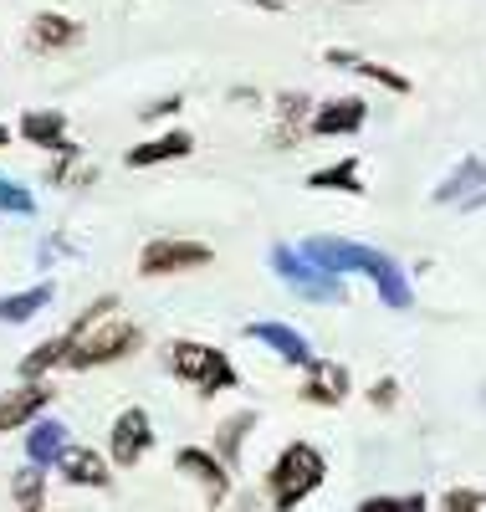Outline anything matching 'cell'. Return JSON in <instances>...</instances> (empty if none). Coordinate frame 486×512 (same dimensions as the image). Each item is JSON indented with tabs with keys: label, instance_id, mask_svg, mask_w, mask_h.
Returning a JSON list of instances; mask_svg holds the SVG:
<instances>
[{
	"label": "cell",
	"instance_id": "obj_10",
	"mask_svg": "<svg viewBox=\"0 0 486 512\" xmlns=\"http://www.w3.org/2000/svg\"><path fill=\"white\" fill-rule=\"evenodd\" d=\"M52 384L41 379V384H11V390H0V436L6 431H21V425H36L41 410L52 405Z\"/></svg>",
	"mask_w": 486,
	"mask_h": 512
},
{
	"label": "cell",
	"instance_id": "obj_36",
	"mask_svg": "<svg viewBox=\"0 0 486 512\" xmlns=\"http://www.w3.org/2000/svg\"><path fill=\"white\" fill-rule=\"evenodd\" d=\"M282 6H287V0H282Z\"/></svg>",
	"mask_w": 486,
	"mask_h": 512
},
{
	"label": "cell",
	"instance_id": "obj_2",
	"mask_svg": "<svg viewBox=\"0 0 486 512\" xmlns=\"http://www.w3.org/2000/svg\"><path fill=\"white\" fill-rule=\"evenodd\" d=\"M144 344V328L118 313V297H98L72 328H67V369H103L118 364Z\"/></svg>",
	"mask_w": 486,
	"mask_h": 512
},
{
	"label": "cell",
	"instance_id": "obj_7",
	"mask_svg": "<svg viewBox=\"0 0 486 512\" xmlns=\"http://www.w3.org/2000/svg\"><path fill=\"white\" fill-rule=\"evenodd\" d=\"M149 451H154V420H149V410L144 405L118 410L113 425H108V461L113 466H139Z\"/></svg>",
	"mask_w": 486,
	"mask_h": 512
},
{
	"label": "cell",
	"instance_id": "obj_18",
	"mask_svg": "<svg viewBox=\"0 0 486 512\" xmlns=\"http://www.w3.org/2000/svg\"><path fill=\"white\" fill-rule=\"evenodd\" d=\"M307 123H313V98H307V93H282V98H277L272 144H277V149H297V144L307 139Z\"/></svg>",
	"mask_w": 486,
	"mask_h": 512
},
{
	"label": "cell",
	"instance_id": "obj_1",
	"mask_svg": "<svg viewBox=\"0 0 486 512\" xmlns=\"http://www.w3.org/2000/svg\"><path fill=\"white\" fill-rule=\"evenodd\" d=\"M297 251H302L318 272H328V277H343V272L369 277V282H374V292H379V303H384V308H394V313L415 308L410 277H405V267L394 262L389 251H374V246H364V241H338V236H307Z\"/></svg>",
	"mask_w": 486,
	"mask_h": 512
},
{
	"label": "cell",
	"instance_id": "obj_26",
	"mask_svg": "<svg viewBox=\"0 0 486 512\" xmlns=\"http://www.w3.org/2000/svg\"><path fill=\"white\" fill-rule=\"evenodd\" d=\"M425 507H430V502H425L420 492H400V497L384 492V497H364V502H359V512H425Z\"/></svg>",
	"mask_w": 486,
	"mask_h": 512
},
{
	"label": "cell",
	"instance_id": "obj_5",
	"mask_svg": "<svg viewBox=\"0 0 486 512\" xmlns=\"http://www.w3.org/2000/svg\"><path fill=\"white\" fill-rule=\"evenodd\" d=\"M272 272H277L297 297H307V303H343V277L318 272L297 246H282V241L272 246Z\"/></svg>",
	"mask_w": 486,
	"mask_h": 512
},
{
	"label": "cell",
	"instance_id": "obj_17",
	"mask_svg": "<svg viewBox=\"0 0 486 512\" xmlns=\"http://www.w3.org/2000/svg\"><path fill=\"white\" fill-rule=\"evenodd\" d=\"M16 134L26 139V144H36V149H52V154H62L72 139H67V113L62 108H31V113H21V128Z\"/></svg>",
	"mask_w": 486,
	"mask_h": 512
},
{
	"label": "cell",
	"instance_id": "obj_15",
	"mask_svg": "<svg viewBox=\"0 0 486 512\" xmlns=\"http://www.w3.org/2000/svg\"><path fill=\"white\" fill-rule=\"evenodd\" d=\"M246 338H256V344H267L277 359H287V364H297V369H307L318 354H313V344L297 333V328H287V323H246Z\"/></svg>",
	"mask_w": 486,
	"mask_h": 512
},
{
	"label": "cell",
	"instance_id": "obj_21",
	"mask_svg": "<svg viewBox=\"0 0 486 512\" xmlns=\"http://www.w3.org/2000/svg\"><path fill=\"white\" fill-rule=\"evenodd\" d=\"M72 441H67V425L62 420H36L31 431H26V466H57L62 461V451H67Z\"/></svg>",
	"mask_w": 486,
	"mask_h": 512
},
{
	"label": "cell",
	"instance_id": "obj_8",
	"mask_svg": "<svg viewBox=\"0 0 486 512\" xmlns=\"http://www.w3.org/2000/svg\"><path fill=\"white\" fill-rule=\"evenodd\" d=\"M302 405H318V410H338L348 395H353V374H348V364H338V359H313L302 369Z\"/></svg>",
	"mask_w": 486,
	"mask_h": 512
},
{
	"label": "cell",
	"instance_id": "obj_23",
	"mask_svg": "<svg viewBox=\"0 0 486 512\" xmlns=\"http://www.w3.org/2000/svg\"><path fill=\"white\" fill-rule=\"evenodd\" d=\"M57 297V287L52 282H36V287H26V292H11V297H0V323H31L41 308H47Z\"/></svg>",
	"mask_w": 486,
	"mask_h": 512
},
{
	"label": "cell",
	"instance_id": "obj_30",
	"mask_svg": "<svg viewBox=\"0 0 486 512\" xmlns=\"http://www.w3.org/2000/svg\"><path fill=\"white\" fill-rule=\"evenodd\" d=\"M82 159V144H67L57 159H52V169H47V185H67L72 180V164Z\"/></svg>",
	"mask_w": 486,
	"mask_h": 512
},
{
	"label": "cell",
	"instance_id": "obj_35",
	"mask_svg": "<svg viewBox=\"0 0 486 512\" xmlns=\"http://www.w3.org/2000/svg\"><path fill=\"white\" fill-rule=\"evenodd\" d=\"M481 400H486V390H481Z\"/></svg>",
	"mask_w": 486,
	"mask_h": 512
},
{
	"label": "cell",
	"instance_id": "obj_24",
	"mask_svg": "<svg viewBox=\"0 0 486 512\" xmlns=\"http://www.w3.org/2000/svg\"><path fill=\"white\" fill-rule=\"evenodd\" d=\"M307 190H343V195H364V180H359V159H338V164H323L307 175Z\"/></svg>",
	"mask_w": 486,
	"mask_h": 512
},
{
	"label": "cell",
	"instance_id": "obj_20",
	"mask_svg": "<svg viewBox=\"0 0 486 512\" xmlns=\"http://www.w3.org/2000/svg\"><path fill=\"white\" fill-rule=\"evenodd\" d=\"M256 431V410H236L215 425V461L226 466V472H236L241 466V451H246V436Z\"/></svg>",
	"mask_w": 486,
	"mask_h": 512
},
{
	"label": "cell",
	"instance_id": "obj_13",
	"mask_svg": "<svg viewBox=\"0 0 486 512\" xmlns=\"http://www.w3.org/2000/svg\"><path fill=\"white\" fill-rule=\"evenodd\" d=\"M481 195H486V159H481V154H466L451 175L435 185L430 200H435V205H476Z\"/></svg>",
	"mask_w": 486,
	"mask_h": 512
},
{
	"label": "cell",
	"instance_id": "obj_31",
	"mask_svg": "<svg viewBox=\"0 0 486 512\" xmlns=\"http://www.w3.org/2000/svg\"><path fill=\"white\" fill-rule=\"evenodd\" d=\"M180 108H185V98H180V93H169V98H159V103H144V123L169 118V113H180Z\"/></svg>",
	"mask_w": 486,
	"mask_h": 512
},
{
	"label": "cell",
	"instance_id": "obj_32",
	"mask_svg": "<svg viewBox=\"0 0 486 512\" xmlns=\"http://www.w3.org/2000/svg\"><path fill=\"white\" fill-rule=\"evenodd\" d=\"M6 144H11V128H6V123H0V149H6Z\"/></svg>",
	"mask_w": 486,
	"mask_h": 512
},
{
	"label": "cell",
	"instance_id": "obj_34",
	"mask_svg": "<svg viewBox=\"0 0 486 512\" xmlns=\"http://www.w3.org/2000/svg\"><path fill=\"white\" fill-rule=\"evenodd\" d=\"M36 512H47V507H36Z\"/></svg>",
	"mask_w": 486,
	"mask_h": 512
},
{
	"label": "cell",
	"instance_id": "obj_33",
	"mask_svg": "<svg viewBox=\"0 0 486 512\" xmlns=\"http://www.w3.org/2000/svg\"><path fill=\"white\" fill-rule=\"evenodd\" d=\"M348 6H359V0H348Z\"/></svg>",
	"mask_w": 486,
	"mask_h": 512
},
{
	"label": "cell",
	"instance_id": "obj_28",
	"mask_svg": "<svg viewBox=\"0 0 486 512\" xmlns=\"http://www.w3.org/2000/svg\"><path fill=\"white\" fill-rule=\"evenodd\" d=\"M440 507H446V512H486V492H476V487H451L446 497H440Z\"/></svg>",
	"mask_w": 486,
	"mask_h": 512
},
{
	"label": "cell",
	"instance_id": "obj_16",
	"mask_svg": "<svg viewBox=\"0 0 486 512\" xmlns=\"http://www.w3.org/2000/svg\"><path fill=\"white\" fill-rule=\"evenodd\" d=\"M195 154V139H190V128H169V134L149 139V144H134L123 154L128 169H149V164H169V159H190Z\"/></svg>",
	"mask_w": 486,
	"mask_h": 512
},
{
	"label": "cell",
	"instance_id": "obj_14",
	"mask_svg": "<svg viewBox=\"0 0 486 512\" xmlns=\"http://www.w3.org/2000/svg\"><path fill=\"white\" fill-rule=\"evenodd\" d=\"M77 41H82V21H72L62 11H41L26 26V47L31 52H72Z\"/></svg>",
	"mask_w": 486,
	"mask_h": 512
},
{
	"label": "cell",
	"instance_id": "obj_9",
	"mask_svg": "<svg viewBox=\"0 0 486 512\" xmlns=\"http://www.w3.org/2000/svg\"><path fill=\"white\" fill-rule=\"evenodd\" d=\"M174 472H185V477L205 492L210 507H220V502L231 497V472H226V466L215 461V451H205V446H180V451H174Z\"/></svg>",
	"mask_w": 486,
	"mask_h": 512
},
{
	"label": "cell",
	"instance_id": "obj_22",
	"mask_svg": "<svg viewBox=\"0 0 486 512\" xmlns=\"http://www.w3.org/2000/svg\"><path fill=\"white\" fill-rule=\"evenodd\" d=\"M52 369H67V333H57V338H41V344L21 359V384H41Z\"/></svg>",
	"mask_w": 486,
	"mask_h": 512
},
{
	"label": "cell",
	"instance_id": "obj_25",
	"mask_svg": "<svg viewBox=\"0 0 486 512\" xmlns=\"http://www.w3.org/2000/svg\"><path fill=\"white\" fill-rule=\"evenodd\" d=\"M11 497H16L21 512L47 507V472H41V466H21V472L11 477Z\"/></svg>",
	"mask_w": 486,
	"mask_h": 512
},
{
	"label": "cell",
	"instance_id": "obj_19",
	"mask_svg": "<svg viewBox=\"0 0 486 512\" xmlns=\"http://www.w3.org/2000/svg\"><path fill=\"white\" fill-rule=\"evenodd\" d=\"M323 62H328V67H338V72H359V77L379 82V88H389V93H410V77H405V72H394V67H384V62H369V57H359V52L328 47V52H323Z\"/></svg>",
	"mask_w": 486,
	"mask_h": 512
},
{
	"label": "cell",
	"instance_id": "obj_29",
	"mask_svg": "<svg viewBox=\"0 0 486 512\" xmlns=\"http://www.w3.org/2000/svg\"><path fill=\"white\" fill-rule=\"evenodd\" d=\"M369 405H374V410H394V405H400V379H389V374L374 379V384H369Z\"/></svg>",
	"mask_w": 486,
	"mask_h": 512
},
{
	"label": "cell",
	"instance_id": "obj_4",
	"mask_svg": "<svg viewBox=\"0 0 486 512\" xmlns=\"http://www.w3.org/2000/svg\"><path fill=\"white\" fill-rule=\"evenodd\" d=\"M164 364L169 374L190 384L195 395H220V390H236V364L226 359V349L215 344H200V338H174V344L164 349Z\"/></svg>",
	"mask_w": 486,
	"mask_h": 512
},
{
	"label": "cell",
	"instance_id": "obj_11",
	"mask_svg": "<svg viewBox=\"0 0 486 512\" xmlns=\"http://www.w3.org/2000/svg\"><path fill=\"white\" fill-rule=\"evenodd\" d=\"M369 123V103L364 98H328L313 108V123H307V134L313 139H343V134H359V128Z\"/></svg>",
	"mask_w": 486,
	"mask_h": 512
},
{
	"label": "cell",
	"instance_id": "obj_3",
	"mask_svg": "<svg viewBox=\"0 0 486 512\" xmlns=\"http://www.w3.org/2000/svg\"><path fill=\"white\" fill-rule=\"evenodd\" d=\"M323 482H328V456L313 441H292L277 451L272 472H267V502L272 512H297Z\"/></svg>",
	"mask_w": 486,
	"mask_h": 512
},
{
	"label": "cell",
	"instance_id": "obj_27",
	"mask_svg": "<svg viewBox=\"0 0 486 512\" xmlns=\"http://www.w3.org/2000/svg\"><path fill=\"white\" fill-rule=\"evenodd\" d=\"M36 210V195L16 180H0V216H31Z\"/></svg>",
	"mask_w": 486,
	"mask_h": 512
},
{
	"label": "cell",
	"instance_id": "obj_12",
	"mask_svg": "<svg viewBox=\"0 0 486 512\" xmlns=\"http://www.w3.org/2000/svg\"><path fill=\"white\" fill-rule=\"evenodd\" d=\"M57 472L67 487H93V492H108L113 487V461L93 446H67L62 461H57Z\"/></svg>",
	"mask_w": 486,
	"mask_h": 512
},
{
	"label": "cell",
	"instance_id": "obj_6",
	"mask_svg": "<svg viewBox=\"0 0 486 512\" xmlns=\"http://www.w3.org/2000/svg\"><path fill=\"white\" fill-rule=\"evenodd\" d=\"M215 251L205 241H185V236H154L139 251V277H174V272H195L210 267Z\"/></svg>",
	"mask_w": 486,
	"mask_h": 512
}]
</instances>
